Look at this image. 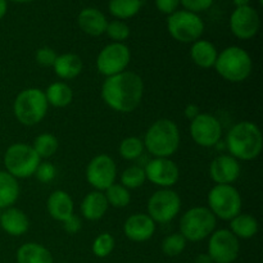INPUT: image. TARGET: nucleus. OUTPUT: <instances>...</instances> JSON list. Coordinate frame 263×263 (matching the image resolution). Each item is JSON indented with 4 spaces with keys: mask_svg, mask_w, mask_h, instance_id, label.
I'll return each instance as SVG.
<instances>
[{
    "mask_svg": "<svg viewBox=\"0 0 263 263\" xmlns=\"http://www.w3.org/2000/svg\"><path fill=\"white\" fill-rule=\"evenodd\" d=\"M144 95V81L140 74L123 71L115 76L105 77L102 85V98L110 109L130 113L140 105Z\"/></svg>",
    "mask_w": 263,
    "mask_h": 263,
    "instance_id": "f257e3e1",
    "label": "nucleus"
},
{
    "mask_svg": "<svg viewBox=\"0 0 263 263\" xmlns=\"http://www.w3.org/2000/svg\"><path fill=\"white\" fill-rule=\"evenodd\" d=\"M226 148L238 161H254L263 149V135L258 125L241 121L230 128L226 136Z\"/></svg>",
    "mask_w": 263,
    "mask_h": 263,
    "instance_id": "f03ea898",
    "label": "nucleus"
},
{
    "mask_svg": "<svg viewBox=\"0 0 263 263\" xmlns=\"http://www.w3.org/2000/svg\"><path fill=\"white\" fill-rule=\"evenodd\" d=\"M144 146L154 158H170L179 149L181 143L179 126L170 118L157 120L146 130Z\"/></svg>",
    "mask_w": 263,
    "mask_h": 263,
    "instance_id": "7ed1b4c3",
    "label": "nucleus"
},
{
    "mask_svg": "<svg viewBox=\"0 0 263 263\" xmlns=\"http://www.w3.org/2000/svg\"><path fill=\"white\" fill-rule=\"evenodd\" d=\"M215 68L223 80L239 84L251 76L253 71V61L246 49L233 45L218 53Z\"/></svg>",
    "mask_w": 263,
    "mask_h": 263,
    "instance_id": "20e7f679",
    "label": "nucleus"
},
{
    "mask_svg": "<svg viewBox=\"0 0 263 263\" xmlns=\"http://www.w3.org/2000/svg\"><path fill=\"white\" fill-rule=\"evenodd\" d=\"M48 107L49 104L43 90L37 87H28L15 97L13 113L21 125L35 126L45 118Z\"/></svg>",
    "mask_w": 263,
    "mask_h": 263,
    "instance_id": "39448f33",
    "label": "nucleus"
},
{
    "mask_svg": "<svg viewBox=\"0 0 263 263\" xmlns=\"http://www.w3.org/2000/svg\"><path fill=\"white\" fill-rule=\"evenodd\" d=\"M3 162L5 171L18 180L33 176L41 158L33 151L32 145L26 143H14L7 148Z\"/></svg>",
    "mask_w": 263,
    "mask_h": 263,
    "instance_id": "423d86ee",
    "label": "nucleus"
},
{
    "mask_svg": "<svg viewBox=\"0 0 263 263\" xmlns=\"http://www.w3.org/2000/svg\"><path fill=\"white\" fill-rule=\"evenodd\" d=\"M217 218L208 207H193L180 220V234L189 241L204 240L216 230Z\"/></svg>",
    "mask_w": 263,
    "mask_h": 263,
    "instance_id": "0eeeda50",
    "label": "nucleus"
},
{
    "mask_svg": "<svg viewBox=\"0 0 263 263\" xmlns=\"http://www.w3.org/2000/svg\"><path fill=\"white\" fill-rule=\"evenodd\" d=\"M208 210L216 218L230 221L241 212L243 199L234 185H215L208 192Z\"/></svg>",
    "mask_w": 263,
    "mask_h": 263,
    "instance_id": "6e6552de",
    "label": "nucleus"
},
{
    "mask_svg": "<svg viewBox=\"0 0 263 263\" xmlns=\"http://www.w3.org/2000/svg\"><path fill=\"white\" fill-rule=\"evenodd\" d=\"M167 30L179 43L193 44L202 37L204 22L197 13L185 9L176 10L167 18Z\"/></svg>",
    "mask_w": 263,
    "mask_h": 263,
    "instance_id": "1a4fd4ad",
    "label": "nucleus"
},
{
    "mask_svg": "<svg viewBox=\"0 0 263 263\" xmlns=\"http://www.w3.org/2000/svg\"><path fill=\"white\" fill-rule=\"evenodd\" d=\"M146 211L156 223L171 222L181 211V198L172 189H159L148 199Z\"/></svg>",
    "mask_w": 263,
    "mask_h": 263,
    "instance_id": "9d476101",
    "label": "nucleus"
},
{
    "mask_svg": "<svg viewBox=\"0 0 263 263\" xmlns=\"http://www.w3.org/2000/svg\"><path fill=\"white\" fill-rule=\"evenodd\" d=\"M131 61V50L125 43H110L99 51L97 69L105 77L115 76L126 71Z\"/></svg>",
    "mask_w": 263,
    "mask_h": 263,
    "instance_id": "9b49d317",
    "label": "nucleus"
},
{
    "mask_svg": "<svg viewBox=\"0 0 263 263\" xmlns=\"http://www.w3.org/2000/svg\"><path fill=\"white\" fill-rule=\"evenodd\" d=\"M240 253L239 239L229 229L215 230L208 240V256L213 263H233Z\"/></svg>",
    "mask_w": 263,
    "mask_h": 263,
    "instance_id": "f8f14e48",
    "label": "nucleus"
},
{
    "mask_svg": "<svg viewBox=\"0 0 263 263\" xmlns=\"http://www.w3.org/2000/svg\"><path fill=\"white\" fill-rule=\"evenodd\" d=\"M190 135L197 145L212 148L220 143L222 138V125L220 120L210 113H200L190 121Z\"/></svg>",
    "mask_w": 263,
    "mask_h": 263,
    "instance_id": "ddd939ff",
    "label": "nucleus"
},
{
    "mask_svg": "<svg viewBox=\"0 0 263 263\" xmlns=\"http://www.w3.org/2000/svg\"><path fill=\"white\" fill-rule=\"evenodd\" d=\"M117 179V164L108 154L95 156L86 167V180L95 190L105 192Z\"/></svg>",
    "mask_w": 263,
    "mask_h": 263,
    "instance_id": "4468645a",
    "label": "nucleus"
},
{
    "mask_svg": "<svg viewBox=\"0 0 263 263\" xmlns=\"http://www.w3.org/2000/svg\"><path fill=\"white\" fill-rule=\"evenodd\" d=\"M148 181L161 189H171L180 179V168L170 158H153L144 167Z\"/></svg>",
    "mask_w": 263,
    "mask_h": 263,
    "instance_id": "2eb2a0df",
    "label": "nucleus"
},
{
    "mask_svg": "<svg viewBox=\"0 0 263 263\" xmlns=\"http://www.w3.org/2000/svg\"><path fill=\"white\" fill-rule=\"evenodd\" d=\"M259 27H261L259 14L251 5L235 8L233 14L230 15L231 32L241 40L253 39L258 33Z\"/></svg>",
    "mask_w": 263,
    "mask_h": 263,
    "instance_id": "dca6fc26",
    "label": "nucleus"
},
{
    "mask_svg": "<svg viewBox=\"0 0 263 263\" xmlns=\"http://www.w3.org/2000/svg\"><path fill=\"white\" fill-rule=\"evenodd\" d=\"M240 172V163L230 154H221L210 164V176L216 185H233Z\"/></svg>",
    "mask_w": 263,
    "mask_h": 263,
    "instance_id": "f3484780",
    "label": "nucleus"
},
{
    "mask_svg": "<svg viewBox=\"0 0 263 263\" xmlns=\"http://www.w3.org/2000/svg\"><path fill=\"white\" fill-rule=\"evenodd\" d=\"M156 233V222L146 213H134L123 223L126 238L136 243L149 240Z\"/></svg>",
    "mask_w": 263,
    "mask_h": 263,
    "instance_id": "a211bd4d",
    "label": "nucleus"
},
{
    "mask_svg": "<svg viewBox=\"0 0 263 263\" xmlns=\"http://www.w3.org/2000/svg\"><path fill=\"white\" fill-rule=\"evenodd\" d=\"M46 210L53 220L63 222L74 215V203L71 195L64 190H55L46 200Z\"/></svg>",
    "mask_w": 263,
    "mask_h": 263,
    "instance_id": "6ab92c4d",
    "label": "nucleus"
},
{
    "mask_svg": "<svg viewBox=\"0 0 263 263\" xmlns=\"http://www.w3.org/2000/svg\"><path fill=\"white\" fill-rule=\"evenodd\" d=\"M0 228L10 236H21L26 234L30 228V220L22 210L9 207L2 211Z\"/></svg>",
    "mask_w": 263,
    "mask_h": 263,
    "instance_id": "aec40b11",
    "label": "nucleus"
},
{
    "mask_svg": "<svg viewBox=\"0 0 263 263\" xmlns=\"http://www.w3.org/2000/svg\"><path fill=\"white\" fill-rule=\"evenodd\" d=\"M77 23L86 35L100 36L105 33L108 21L103 12L97 8H85L79 13Z\"/></svg>",
    "mask_w": 263,
    "mask_h": 263,
    "instance_id": "412c9836",
    "label": "nucleus"
},
{
    "mask_svg": "<svg viewBox=\"0 0 263 263\" xmlns=\"http://www.w3.org/2000/svg\"><path fill=\"white\" fill-rule=\"evenodd\" d=\"M108 208H109V204H108L104 192H99V190L87 193L80 205L81 215L89 221L102 220L107 213Z\"/></svg>",
    "mask_w": 263,
    "mask_h": 263,
    "instance_id": "4be33fe9",
    "label": "nucleus"
},
{
    "mask_svg": "<svg viewBox=\"0 0 263 263\" xmlns=\"http://www.w3.org/2000/svg\"><path fill=\"white\" fill-rule=\"evenodd\" d=\"M217 55V48H216L211 41L199 39V40L194 41V43L192 44L190 58L194 62V64H197L200 68L208 69L215 67Z\"/></svg>",
    "mask_w": 263,
    "mask_h": 263,
    "instance_id": "5701e85b",
    "label": "nucleus"
},
{
    "mask_svg": "<svg viewBox=\"0 0 263 263\" xmlns=\"http://www.w3.org/2000/svg\"><path fill=\"white\" fill-rule=\"evenodd\" d=\"M84 68L82 59L77 54L64 53L57 57L53 64L54 73L62 80H73L79 76Z\"/></svg>",
    "mask_w": 263,
    "mask_h": 263,
    "instance_id": "b1692460",
    "label": "nucleus"
},
{
    "mask_svg": "<svg viewBox=\"0 0 263 263\" xmlns=\"http://www.w3.org/2000/svg\"><path fill=\"white\" fill-rule=\"evenodd\" d=\"M17 263H53V256L44 246L30 241L18 248Z\"/></svg>",
    "mask_w": 263,
    "mask_h": 263,
    "instance_id": "393cba45",
    "label": "nucleus"
},
{
    "mask_svg": "<svg viewBox=\"0 0 263 263\" xmlns=\"http://www.w3.org/2000/svg\"><path fill=\"white\" fill-rule=\"evenodd\" d=\"M20 192L18 180L5 170H0V210L13 207L20 198Z\"/></svg>",
    "mask_w": 263,
    "mask_h": 263,
    "instance_id": "a878e982",
    "label": "nucleus"
},
{
    "mask_svg": "<svg viewBox=\"0 0 263 263\" xmlns=\"http://www.w3.org/2000/svg\"><path fill=\"white\" fill-rule=\"evenodd\" d=\"M229 230L238 239H252L257 235L259 230L258 221L254 216L249 213H239L233 220H230V229Z\"/></svg>",
    "mask_w": 263,
    "mask_h": 263,
    "instance_id": "bb28decb",
    "label": "nucleus"
},
{
    "mask_svg": "<svg viewBox=\"0 0 263 263\" xmlns=\"http://www.w3.org/2000/svg\"><path fill=\"white\" fill-rule=\"evenodd\" d=\"M46 98V102L49 105H53L55 108H66L68 107L73 99V91L68 84L63 81H57L49 85L44 91Z\"/></svg>",
    "mask_w": 263,
    "mask_h": 263,
    "instance_id": "cd10ccee",
    "label": "nucleus"
},
{
    "mask_svg": "<svg viewBox=\"0 0 263 263\" xmlns=\"http://www.w3.org/2000/svg\"><path fill=\"white\" fill-rule=\"evenodd\" d=\"M32 148L41 159L50 158V157H53L54 154L58 152V138L50 133L40 134V135L36 136L35 140H33Z\"/></svg>",
    "mask_w": 263,
    "mask_h": 263,
    "instance_id": "c85d7f7f",
    "label": "nucleus"
},
{
    "mask_svg": "<svg viewBox=\"0 0 263 263\" xmlns=\"http://www.w3.org/2000/svg\"><path fill=\"white\" fill-rule=\"evenodd\" d=\"M108 9L118 20H127L138 14L141 9V0H109Z\"/></svg>",
    "mask_w": 263,
    "mask_h": 263,
    "instance_id": "c756f323",
    "label": "nucleus"
},
{
    "mask_svg": "<svg viewBox=\"0 0 263 263\" xmlns=\"http://www.w3.org/2000/svg\"><path fill=\"white\" fill-rule=\"evenodd\" d=\"M144 151H145L144 141L138 136H127L121 141L120 146H118L120 156L126 161H135V159L140 158Z\"/></svg>",
    "mask_w": 263,
    "mask_h": 263,
    "instance_id": "7c9ffc66",
    "label": "nucleus"
},
{
    "mask_svg": "<svg viewBox=\"0 0 263 263\" xmlns=\"http://www.w3.org/2000/svg\"><path fill=\"white\" fill-rule=\"evenodd\" d=\"M104 195L107 198L108 204L115 208H125L131 202L130 190L126 189L121 184H117V182L110 185L104 192Z\"/></svg>",
    "mask_w": 263,
    "mask_h": 263,
    "instance_id": "2f4dec72",
    "label": "nucleus"
},
{
    "mask_svg": "<svg viewBox=\"0 0 263 263\" xmlns=\"http://www.w3.org/2000/svg\"><path fill=\"white\" fill-rule=\"evenodd\" d=\"M145 181V170H144V167L139 166V164H134V166L127 167L121 174V185L128 190L138 189V187L143 186Z\"/></svg>",
    "mask_w": 263,
    "mask_h": 263,
    "instance_id": "473e14b6",
    "label": "nucleus"
},
{
    "mask_svg": "<svg viewBox=\"0 0 263 263\" xmlns=\"http://www.w3.org/2000/svg\"><path fill=\"white\" fill-rule=\"evenodd\" d=\"M186 239L180 233H174L167 235L162 241V252L167 257H177L186 248Z\"/></svg>",
    "mask_w": 263,
    "mask_h": 263,
    "instance_id": "72a5a7b5",
    "label": "nucleus"
},
{
    "mask_svg": "<svg viewBox=\"0 0 263 263\" xmlns=\"http://www.w3.org/2000/svg\"><path fill=\"white\" fill-rule=\"evenodd\" d=\"M116 246L115 238L109 233H102L92 241V253L98 258H105L113 252Z\"/></svg>",
    "mask_w": 263,
    "mask_h": 263,
    "instance_id": "f704fd0d",
    "label": "nucleus"
},
{
    "mask_svg": "<svg viewBox=\"0 0 263 263\" xmlns=\"http://www.w3.org/2000/svg\"><path fill=\"white\" fill-rule=\"evenodd\" d=\"M105 33L113 43H123L128 39L131 31L127 23L121 20H115L112 22H108Z\"/></svg>",
    "mask_w": 263,
    "mask_h": 263,
    "instance_id": "c9c22d12",
    "label": "nucleus"
},
{
    "mask_svg": "<svg viewBox=\"0 0 263 263\" xmlns=\"http://www.w3.org/2000/svg\"><path fill=\"white\" fill-rule=\"evenodd\" d=\"M33 176H36V179L43 182V184H48V182H51L55 179L57 168L50 162H40Z\"/></svg>",
    "mask_w": 263,
    "mask_h": 263,
    "instance_id": "e433bc0d",
    "label": "nucleus"
},
{
    "mask_svg": "<svg viewBox=\"0 0 263 263\" xmlns=\"http://www.w3.org/2000/svg\"><path fill=\"white\" fill-rule=\"evenodd\" d=\"M58 54L55 53V50L49 46H43V48L37 49L36 51V62H37L40 66L43 67H53L54 62H55Z\"/></svg>",
    "mask_w": 263,
    "mask_h": 263,
    "instance_id": "4c0bfd02",
    "label": "nucleus"
},
{
    "mask_svg": "<svg viewBox=\"0 0 263 263\" xmlns=\"http://www.w3.org/2000/svg\"><path fill=\"white\" fill-rule=\"evenodd\" d=\"M180 3L184 5L185 10L199 13L211 8V5L213 4V0H180Z\"/></svg>",
    "mask_w": 263,
    "mask_h": 263,
    "instance_id": "58836bf2",
    "label": "nucleus"
},
{
    "mask_svg": "<svg viewBox=\"0 0 263 263\" xmlns=\"http://www.w3.org/2000/svg\"><path fill=\"white\" fill-rule=\"evenodd\" d=\"M63 229L66 233L71 234V235H73V234H77L80 230H81L82 228V221L81 218L79 217V216L76 215H72L71 217L67 218L66 221H63Z\"/></svg>",
    "mask_w": 263,
    "mask_h": 263,
    "instance_id": "ea45409f",
    "label": "nucleus"
},
{
    "mask_svg": "<svg viewBox=\"0 0 263 263\" xmlns=\"http://www.w3.org/2000/svg\"><path fill=\"white\" fill-rule=\"evenodd\" d=\"M180 5V0H156V7L164 14H172Z\"/></svg>",
    "mask_w": 263,
    "mask_h": 263,
    "instance_id": "a19ab883",
    "label": "nucleus"
},
{
    "mask_svg": "<svg viewBox=\"0 0 263 263\" xmlns=\"http://www.w3.org/2000/svg\"><path fill=\"white\" fill-rule=\"evenodd\" d=\"M184 113H185V117H186L187 120L193 121L195 117H198V116H199L202 112H200L199 107H198L197 104H193V103H190V104H187L186 107H185Z\"/></svg>",
    "mask_w": 263,
    "mask_h": 263,
    "instance_id": "79ce46f5",
    "label": "nucleus"
},
{
    "mask_svg": "<svg viewBox=\"0 0 263 263\" xmlns=\"http://www.w3.org/2000/svg\"><path fill=\"white\" fill-rule=\"evenodd\" d=\"M194 263H213V261L207 253H200L195 257Z\"/></svg>",
    "mask_w": 263,
    "mask_h": 263,
    "instance_id": "37998d69",
    "label": "nucleus"
},
{
    "mask_svg": "<svg viewBox=\"0 0 263 263\" xmlns=\"http://www.w3.org/2000/svg\"><path fill=\"white\" fill-rule=\"evenodd\" d=\"M7 10H8L7 0H0V20L7 14Z\"/></svg>",
    "mask_w": 263,
    "mask_h": 263,
    "instance_id": "c03bdc74",
    "label": "nucleus"
},
{
    "mask_svg": "<svg viewBox=\"0 0 263 263\" xmlns=\"http://www.w3.org/2000/svg\"><path fill=\"white\" fill-rule=\"evenodd\" d=\"M234 4L236 5V8L239 7H246V5H249V0H233Z\"/></svg>",
    "mask_w": 263,
    "mask_h": 263,
    "instance_id": "a18cd8bd",
    "label": "nucleus"
},
{
    "mask_svg": "<svg viewBox=\"0 0 263 263\" xmlns=\"http://www.w3.org/2000/svg\"><path fill=\"white\" fill-rule=\"evenodd\" d=\"M10 2H14V3H30L32 0H10Z\"/></svg>",
    "mask_w": 263,
    "mask_h": 263,
    "instance_id": "49530a36",
    "label": "nucleus"
},
{
    "mask_svg": "<svg viewBox=\"0 0 263 263\" xmlns=\"http://www.w3.org/2000/svg\"><path fill=\"white\" fill-rule=\"evenodd\" d=\"M2 211H3V210H0V216H2Z\"/></svg>",
    "mask_w": 263,
    "mask_h": 263,
    "instance_id": "de8ad7c7",
    "label": "nucleus"
}]
</instances>
